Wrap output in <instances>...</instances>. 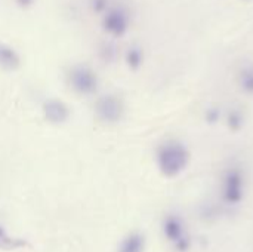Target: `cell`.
Wrapping results in <instances>:
<instances>
[{
    "mask_svg": "<svg viewBox=\"0 0 253 252\" xmlns=\"http://www.w3.org/2000/svg\"><path fill=\"white\" fill-rule=\"evenodd\" d=\"M144 241L139 235H132L125 239L119 252H142Z\"/></svg>",
    "mask_w": 253,
    "mask_h": 252,
    "instance_id": "obj_6",
    "label": "cell"
},
{
    "mask_svg": "<svg viewBox=\"0 0 253 252\" xmlns=\"http://www.w3.org/2000/svg\"><path fill=\"white\" fill-rule=\"evenodd\" d=\"M70 83L73 89L79 94L89 95L93 94L98 88L96 74L86 65H76L70 71Z\"/></svg>",
    "mask_w": 253,
    "mask_h": 252,
    "instance_id": "obj_1",
    "label": "cell"
},
{
    "mask_svg": "<svg viewBox=\"0 0 253 252\" xmlns=\"http://www.w3.org/2000/svg\"><path fill=\"white\" fill-rule=\"evenodd\" d=\"M25 244L19 239H13L10 238L4 229L0 226V248L1 250H15V248H19V247H24Z\"/></svg>",
    "mask_w": 253,
    "mask_h": 252,
    "instance_id": "obj_7",
    "label": "cell"
},
{
    "mask_svg": "<svg viewBox=\"0 0 253 252\" xmlns=\"http://www.w3.org/2000/svg\"><path fill=\"white\" fill-rule=\"evenodd\" d=\"M43 111H44V117L50 123H62L70 116L68 107L62 101H59V100H49V101H46L44 105H43Z\"/></svg>",
    "mask_w": 253,
    "mask_h": 252,
    "instance_id": "obj_4",
    "label": "cell"
},
{
    "mask_svg": "<svg viewBox=\"0 0 253 252\" xmlns=\"http://www.w3.org/2000/svg\"><path fill=\"white\" fill-rule=\"evenodd\" d=\"M31 3H33V0H22L19 4H21V6H30Z\"/></svg>",
    "mask_w": 253,
    "mask_h": 252,
    "instance_id": "obj_9",
    "label": "cell"
},
{
    "mask_svg": "<svg viewBox=\"0 0 253 252\" xmlns=\"http://www.w3.org/2000/svg\"><path fill=\"white\" fill-rule=\"evenodd\" d=\"M129 15L123 7H111L102 19V27L113 36H123L129 27Z\"/></svg>",
    "mask_w": 253,
    "mask_h": 252,
    "instance_id": "obj_2",
    "label": "cell"
},
{
    "mask_svg": "<svg viewBox=\"0 0 253 252\" xmlns=\"http://www.w3.org/2000/svg\"><path fill=\"white\" fill-rule=\"evenodd\" d=\"M98 117L104 122H117L122 117V104L113 95H105L96 102Z\"/></svg>",
    "mask_w": 253,
    "mask_h": 252,
    "instance_id": "obj_3",
    "label": "cell"
},
{
    "mask_svg": "<svg viewBox=\"0 0 253 252\" xmlns=\"http://www.w3.org/2000/svg\"><path fill=\"white\" fill-rule=\"evenodd\" d=\"M126 58H127L129 65H130L132 68H136V67L141 64V61H142V52H141V49H139L138 46H132V48L127 50Z\"/></svg>",
    "mask_w": 253,
    "mask_h": 252,
    "instance_id": "obj_8",
    "label": "cell"
},
{
    "mask_svg": "<svg viewBox=\"0 0 253 252\" xmlns=\"http://www.w3.org/2000/svg\"><path fill=\"white\" fill-rule=\"evenodd\" d=\"M19 65L18 53L7 45L0 43V67L4 70H15Z\"/></svg>",
    "mask_w": 253,
    "mask_h": 252,
    "instance_id": "obj_5",
    "label": "cell"
}]
</instances>
